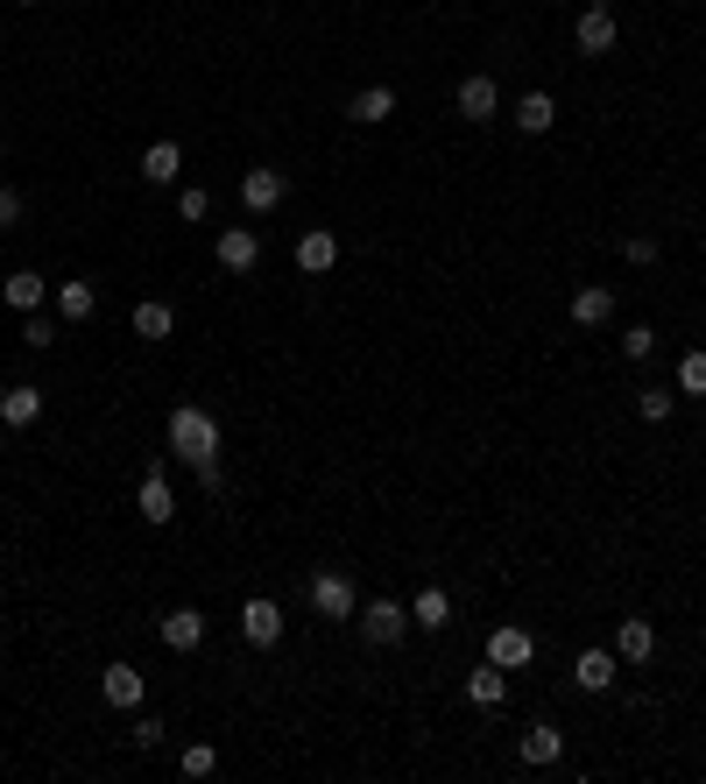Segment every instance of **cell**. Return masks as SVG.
I'll return each mask as SVG.
<instances>
[{
	"instance_id": "obj_7",
	"label": "cell",
	"mask_w": 706,
	"mask_h": 784,
	"mask_svg": "<svg viewBox=\"0 0 706 784\" xmlns=\"http://www.w3.org/2000/svg\"><path fill=\"white\" fill-rule=\"evenodd\" d=\"M213 255H219V269H226V276H247V269L262 262V241L247 234V226H226V234L213 241Z\"/></svg>"
},
{
	"instance_id": "obj_34",
	"label": "cell",
	"mask_w": 706,
	"mask_h": 784,
	"mask_svg": "<svg viewBox=\"0 0 706 784\" xmlns=\"http://www.w3.org/2000/svg\"><path fill=\"white\" fill-rule=\"evenodd\" d=\"M163 735H170V729H163L156 714H142V721H135V750H163Z\"/></svg>"
},
{
	"instance_id": "obj_30",
	"label": "cell",
	"mask_w": 706,
	"mask_h": 784,
	"mask_svg": "<svg viewBox=\"0 0 706 784\" xmlns=\"http://www.w3.org/2000/svg\"><path fill=\"white\" fill-rule=\"evenodd\" d=\"M678 389L685 396H706V354H685L678 360Z\"/></svg>"
},
{
	"instance_id": "obj_25",
	"label": "cell",
	"mask_w": 706,
	"mask_h": 784,
	"mask_svg": "<svg viewBox=\"0 0 706 784\" xmlns=\"http://www.w3.org/2000/svg\"><path fill=\"white\" fill-rule=\"evenodd\" d=\"M0 297H8V312H35V304H43V276H35V269H14L8 283H0Z\"/></svg>"
},
{
	"instance_id": "obj_2",
	"label": "cell",
	"mask_w": 706,
	"mask_h": 784,
	"mask_svg": "<svg viewBox=\"0 0 706 784\" xmlns=\"http://www.w3.org/2000/svg\"><path fill=\"white\" fill-rule=\"evenodd\" d=\"M572 43H580V57H607V50H615V8H607V0L580 8V22H572Z\"/></svg>"
},
{
	"instance_id": "obj_8",
	"label": "cell",
	"mask_w": 706,
	"mask_h": 784,
	"mask_svg": "<svg viewBox=\"0 0 706 784\" xmlns=\"http://www.w3.org/2000/svg\"><path fill=\"white\" fill-rule=\"evenodd\" d=\"M135 509H142V523H170V516H177V495H170V474H163V467H149V474H142Z\"/></svg>"
},
{
	"instance_id": "obj_33",
	"label": "cell",
	"mask_w": 706,
	"mask_h": 784,
	"mask_svg": "<svg viewBox=\"0 0 706 784\" xmlns=\"http://www.w3.org/2000/svg\"><path fill=\"white\" fill-rule=\"evenodd\" d=\"M622 255L636 262V269H651V262H657V241H651V234H628V241H622Z\"/></svg>"
},
{
	"instance_id": "obj_24",
	"label": "cell",
	"mask_w": 706,
	"mask_h": 784,
	"mask_svg": "<svg viewBox=\"0 0 706 784\" xmlns=\"http://www.w3.org/2000/svg\"><path fill=\"white\" fill-rule=\"evenodd\" d=\"M142 177H149V184H177V177H184V149H177V142H156V149L142 156Z\"/></svg>"
},
{
	"instance_id": "obj_4",
	"label": "cell",
	"mask_w": 706,
	"mask_h": 784,
	"mask_svg": "<svg viewBox=\"0 0 706 784\" xmlns=\"http://www.w3.org/2000/svg\"><path fill=\"white\" fill-rule=\"evenodd\" d=\"M311 608L326 622H354V580H347V572H318V580H311Z\"/></svg>"
},
{
	"instance_id": "obj_15",
	"label": "cell",
	"mask_w": 706,
	"mask_h": 784,
	"mask_svg": "<svg viewBox=\"0 0 706 784\" xmlns=\"http://www.w3.org/2000/svg\"><path fill=\"white\" fill-rule=\"evenodd\" d=\"M651 650H657V629L643 622V615H628V622L615 629V658H622V664H651Z\"/></svg>"
},
{
	"instance_id": "obj_28",
	"label": "cell",
	"mask_w": 706,
	"mask_h": 784,
	"mask_svg": "<svg viewBox=\"0 0 706 784\" xmlns=\"http://www.w3.org/2000/svg\"><path fill=\"white\" fill-rule=\"evenodd\" d=\"M672 404H678V389H643V396H636V417H643V425H664V417H672Z\"/></svg>"
},
{
	"instance_id": "obj_16",
	"label": "cell",
	"mask_w": 706,
	"mask_h": 784,
	"mask_svg": "<svg viewBox=\"0 0 706 784\" xmlns=\"http://www.w3.org/2000/svg\"><path fill=\"white\" fill-rule=\"evenodd\" d=\"M163 643L177 650V658H184V650H198L205 643V615H198V608H170V615H163Z\"/></svg>"
},
{
	"instance_id": "obj_3",
	"label": "cell",
	"mask_w": 706,
	"mask_h": 784,
	"mask_svg": "<svg viewBox=\"0 0 706 784\" xmlns=\"http://www.w3.org/2000/svg\"><path fill=\"white\" fill-rule=\"evenodd\" d=\"M403 629H410L403 601H368V608H360V637H368V643H403Z\"/></svg>"
},
{
	"instance_id": "obj_22",
	"label": "cell",
	"mask_w": 706,
	"mask_h": 784,
	"mask_svg": "<svg viewBox=\"0 0 706 784\" xmlns=\"http://www.w3.org/2000/svg\"><path fill=\"white\" fill-rule=\"evenodd\" d=\"M467 700H473V706H502V700H509V672H502V664L488 658L481 672L467 679Z\"/></svg>"
},
{
	"instance_id": "obj_19",
	"label": "cell",
	"mask_w": 706,
	"mask_h": 784,
	"mask_svg": "<svg viewBox=\"0 0 706 784\" xmlns=\"http://www.w3.org/2000/svg\"><path fill=\"white\" fill-rule=\"evenodd\" d=\"M347 113H354L360 128H381V121L396 113V92H389V85H360L354 100H347Z\"/></svg>"
},
{
	"instance_id": "obj_32",
	"label": "cell",
	"mask_w": 706,
	"mask_h": 784,
	"mask_svg": "<svg viewBox=\"0 0 706 784\" xmlns=\"http://www.w3.org/2000/svg\"><path fill=\"white\" fill-rule=\"evenodd\" d=\"M622 354H628V360H651V354H657V333H651V325H628V333H622Z\"/></svg>"
},
{
	"instance_id": "obj_9",
	"label": "cell",
	"mask_w": 706,
	"mask_h": 784,
	"mask_svg": "<svg viewBox=\"0 0 706 784\" xmlns=\"http://www.w3.org/2000/svg\"><path fill=\"white\" fill-rule=\"evenodd\" d=\"M241 205H247V213H276V205H283V170H269V163L241 170Z\"/></svg>"
},
{
	"instance_id": "obj_14",
	"label": "cell",
	"mask_w": 706,
	"mask_h": 784,
	"mask_svg": "<svg viewBox=\"0 0 706 784\" xmlns=\"http://www.w3.org/2000/svg\"><path fill=\"white\" fill-rule=\"evenodd\" d=\"M332 262H339V234H326V226H311V234L297 241V269H304V276H326Z\"/></svg>"
},
{
	"instance_id": "obj_23",
	"label": "cell",
	"mask_w": 706,
	"mask_h": 784,
	"mask_svg": "<svg viewBox=\"0 0 706 784\" xmlns=\"http://www.w3.org/2000/svg\"><path fill=\"white\" fill-rule=\"evenodd\" d=\"M551 121H559V100H551V92H523V100H516V128H523V135H544Z\"/></svg>"
},
{
	"instance_id": "obj_31",
	"label": "cell",
	"mask_w": 706,
	"mask_h": 784,
	"mask_svg": "<svg viewBox=\"0 0 706 784\" xmlns=\"http://www.w3.org/2000/svg\"><path fill=\"white\" fill-rule=\"evenodd\" d=\"M205 213H213V191L184 184V191H177V220H205Z\"/></svg>"
},
{
	"instance_id": "obj_10",
	"label": "cell",
	"mask_w": 706,
	"mask_h": 784,
	"mask_svg": "<svg viewBox=\"0 0 706 784\" xmlns=\"http://www.w3.org/2000/svg\"><path fill=\"white\" fill-rule=\"evenodd\" d=\"M35 417H43V389H29V381H8V389H0V425L22 431V425H35Z\"/></svg>"
},
{
	"instance_id": "obj_11",
	"label": "cell",
	"mask_w": 706,
	"mask_h": 784,
	"mask_svg": "<svg viewBox=\"0 0 706 784\" xmlns=\"http://www.w3.org/2000/svg\"><path fill=\"white\" fill-rule=\"evenodd\" d=\"M607 318H615V291H607V283H580V291H572V325L594 333V325H607Z\"/></svg>"
},
{
	"instance_id": "obj_6",
	"label": "cell",
	"mask_w": 706,
	"mask_h": 784,
	"mask_svg": "<svg viewBox=\"0 0 706 784\" xmlns=\"http://www.w3.org/2000/svg\"><path fill=\"white\" fill-rule=\"evenodd\" d=\"M488 658L502 664V672H523V664L538 658V637H530V629H516V622H502V629L488 637Z\"/></svg>"
},
{
	"instance_id": "obj_12",
	"label": "cell",
	"mask_w": 706,
	"mask_h": 784,
	"mask_svg": "<svg viewBox=\"0 0 706 784\" xmlns=\"http://www.w3.org/2000/svg\"><path fill=\"white\" fill-rule=\"evenodd\" d=\"M615 650H580V664H572V685H580V693H607V685H615Z\"/></svg>"
},
{
	"instance_id": "obj_17",
	"label": "cell",
	"mask_w": 706,
	"mask_h": 784,
	"mask_svg": "<svg viewBox=\"0 0 706 784\" xmlns=\"http://www.w3.org/2000/svg\"><path fill=\"white\" fill-rule=\"evenodd\" d=\"M100 700L106 706H142V672H135V664H106V672H100Z\"/></svg>"
},
{
	"instance_id": "obj_38",
	"label": "cell",
	"mask_w": 706,
	"mask_h": 784,
	"mask_svg": "<svg viewBox=\"0 0 706 784\" xmlns=\"http://www.w3.org/2000/svg\"><path fill=\"white\" fill-rule=\"evenodd\" d=\"M0 163H8V149H0Z\"/></svg>"
},
{
	"instance_id": "obj_1",
	"label": "cell",
	"mask_w": 706,
	"mask_h": 784,
	"mask_svg": "<svg viewBox=\"0 0 706 784\" xmlns=\"http://www.w3.org/2000/svg\"><path fill=\"white\" fill-rule=\"evenodd\" d=\"M170 452L191 460V467L219 460V417L198 410V404H177V410H170Z\"/></svg>"
},
{
	"instance_id": "obj_5",
	"label": "cell",
	"mask_w": 706,
	"mask_h": 784,
	"mask_svg": "<svg viewBox=\"0 0 706 784\" xmlns=\"http://www.w3.org/2000/svg\"><path fill=\"white\" fill-rule=\"evenodd\" d=\"M241 637L255 643V650H269V643H283V608L276 601H241Z\"/></svg>"
},
{
	"instance_id": "obj_37",
	"label": "cell",
	"mask_w": 706,
	"mask_h": 784,
	"mask_svg": "<svg viewBox=\"0 0 706 784\" xmlns=\"http://www.w3.org/2000/svg\"><path fill=\"white\" fill-rule=\"evenodd\" d=\"M14 8H35V0H14Z\"/></svg>"
},
{
	"instance_id": "obj_36",
	"label": "cell",
	"mask_w": 706,
	"mask_h": 784,
	"mask_svg": "<svg viewBox=\"0 0 706 784\" xmlns=\"http://www.w3.org/2000/svg\"><path fill=\"white\" fill-rule=\"evenodd\" d=\"M14 220H22V191L0 184V226H14Z\"/></svg>"
},
{
	"instance_id": "obj_20",
	"label": "cell",
	"mask_w": 706,
	"mask_h": 784,
	"mask_svg": "<svg viewBox=\"0 0 706 784\" xmlns=\"http://www.w3.org/2000/svg\"><path fill=\"white\" fill-rule=\"evenodd\" d=\"M92 312H100V291H92V283H57V318L64 325H85Z\"/></svg>"
},
{
	"instance_id": "obj_18",
	"label": "cell",
	"mask_w": 706,
	"mask_h": 784,
	"mask_svg": "<svg viewBox=\"0 0 706 784\" xmlns=\"http://www.w3.org/2000/svg\"><path fill=\"white\" fill-rule=\"evenodd\" d=\"M559 756H565V735L551 729V721H538V729H523V763H530V771H551Z\"/></svg>"
},
{
	"instance_id": "obj_21",
	"label": "cell",
	"mask_w": 706,
	"mask_h": 784,
	"mask_svg": "<svg viewBox=\"0 0 706 784\" xmlns=\"http://www.w3.org/2000/svg\"><path fill=\"white\" fill-rule=\"evenodd\" d=\"M452 622V594L446 587H424V594L410 601V629H446Z\"/></svg>"
},
{
	"instance_id": "obj_35",
	"label": "cell",
	"mask_w": 706,
	"mask_h": 784,
	"mask_svg": "<svg viewBox=\"0 0 706 784\" xmlns=\"http://www.w3.org/2000/svg\"><path fill=\"white\" fill-rule=\"evenodd\" d=\"M198 488H205V495H226V467L205 460V467H198Z\"/></svg>"
},
{
	"instance_id": "obj_29",
	"label": "cell",
	"mask_w": 706,
	"mask_h": 784,
	"mask_svg": "<svg viewBox=\"0 0 706 784\" xmlns=\"http://www.w3.org/2000/svg\"><path fill=\"white\" fill-rule=\"evenodd\" d=\"M22 347H35V354H50V347H57V325L29 312V318H22Z\"/></svg>"
},
{
	"instance_id": "obj_27",
	"label": "cell",
	"mask_w": 706,
	"mask_h": 784,
	"mask_svg": "<svg viewBox=\"0 0 706 784\" xmlns=\"http://www.w3.org/2000/svg\"><path fill=\"white\" fill-rule=\"evenodd\" d=\"M177 771H184V777H213V771H219V750H213V742H184Z\"/></svg>"
},
{
	"instance_id": "obj_26",
	"label": "cell",
	"mask_w": 706,
	"mask_h": 784,
	"mask_svg": "<svg viewBox=\"0 0 706 784\" xmlns=\"http://www.w3.org/2000/svg\"><path fill=\"white\" fill-rule=\"evenodd\" d=\"M170 333H177V312H170V304H156V297L135 304V339H170Z\"/></svg>"
},
{
	"instance_id": "obj_13",
	"label": "cell",
	"mask_w": 706,
	"mask_h": 784,
	"mask_svg": "<svg viewBox=\"0 0 706 784\" xmlns=\"http://www.w3.org/2000/svg\"><path fill=\"white\" fill-rule=\"evenodd\" d=\"M494 106H502V85H494L488 71L460 79V113H467V121H494Z\"/></svg>"
}]
</instances>
